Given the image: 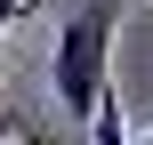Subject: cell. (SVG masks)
Returning <instances> with one entry per match:
<instances>
[{
    "label": "cell",
    "mask_w": 153,
    "mask_h": 145,
    "mask_svg": "<svg viewBox=\"0 0 153 145\" xmlns=\"http://www.w3.org/2000/svg\"><path fill=\"white\" fill-rule=\"evenodd\" d=\"M113 40H121V0H81L56 24L48 89H56L65 121H97V105L113 97Z\"/></svg>",
    "instance_id": "6da1fadb"
},
{
    "label": "cell",
    "mask_w": 153,
    "mask_h": 145,
    "mask_svg": "<svg viewBox=\"0 0 153 145\" xmlns=\"http://www.w3.org/2000/svg\"><path fill=\"white\" fill-rule=\"evenodd\" d=\"M89 129H97V145H129V137H121V97H105V105H97V121H89Z\"/></svg>",
    "instance_id": "7a4b0ae2"
}]
</instances>
